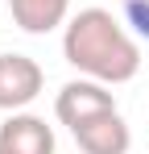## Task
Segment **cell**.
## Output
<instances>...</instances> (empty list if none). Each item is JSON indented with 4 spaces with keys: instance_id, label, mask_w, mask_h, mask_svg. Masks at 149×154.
Listing matches in <instances>:
<instances>
[{
    "instance_id": "obj_1",
    "label": "cell",
    "mask_w": 149,
    "mask_h": 154,
    "mask_svg": "<svg viewBox=\"0 0 149 154\" xmlns=\"http://www.w3.org/2000/svg\"><path fill=\"white\" fill-rule=\"evenodd\" d=\"M62 58L79 75L99 83H128L141 71V46L108 8H83L66 21L62 33Z\"/></svg>"
},
{
    "instance_id": "obj_2",
    "label": "cell",
    "mask_w": 149,
    "mask_h": 154,
    "mask_svg": "<svg viewBox=\"0 0 149 154\" xmlns=\"http://www.w3.org/2000/svg\"><path fill=\"white\" fill-rule=\"evenodd\" d=\"M112 108H116V96L108 92V83L83 75V79L62 83V92H58V100H54V117L66 129H79V125H87L91 117L112 112Z\"/></svg>"
},
{
    "instance_id": "obj_3",
    "label": "cell",
    "mask_w": 149,
    "mask_h": 154,
    "mask_svg": "<svg viewBox=\"0 0 149 154\" xmlns=\"http://www.w3.org/2000/svg\"><path fill=\"white\" fill-rule=\"evenodd\" d=\"M42 67L29 54H0V108L4 112H21L25 104L42 96Z\"/></svg>"
},
{
    "instance_id": "obj_4",
    "label": "cell",
    "mask_w": 149,
    "mask_h": 154,
    "mask_svg": "<svg viewBox=\"0 0 149 154\" xmlns=\"http://www.w3.org/2000/svg\"><path fill=\"white\" fill-rule=\"evenodd\" d=\"M74 142H79V150L83 154H128V142H133V133L124 125L120 108H112V112H99L91 117L87 125L71 129Z\"/></svg>"
},
{
    "instance_id": "obj_5",
    "label": "cell",
    "mask_w": 149,
    "mask_h": 154,
    "mask_svg": "<svg viewBox=\"0 0 149 154\" xmlns=\"http://www.w3.org/2000/svg\"><path fill=\"white\" fill-rule=\"evenodd\" d=\"M0 150L8 154H54V129L33 112H13L0 125Z\"/></svg>"
},
{
    "instance_id": "obj_6",
    "label": "cell",
    "mask_w": 149,
    "mask_h": 154,
    "mask_svg": "<svg viewBox=\"0 0 149 154\" xmlns=\"http://www.w3.org/2000/svg\"><path fill=\"white\" fill-rule=\"evenodd\" d=\"M8 13L25 33H50V29L66 25L71 0H8Z\"/></svg>"
},
{
    "instance_id": "obj_7",
    "label": "cell",
    "mask_w": 149,
    "mask_h": 154,
    "mask_svg": "<svg viewBox=\"0 0 149 154\" xmlns=\"http://www.w3.org/2000/svg\"><path fill=\"white\" fill-rule=\"evenodd\" d=\"M120 8H124V21L133 25V33L149 42V0H120Z\"/></svg>"
},
{
    "instance_id": "obj_8",
    "label": "cell",
    "mask_w": 149,
    "mask_h": 154,
    "mask_svg": "<svg viewBox=\"0 0 149 154\" xmlns=\"http://www.w3.org/2000/svg\"><path fill=\"white\" fill-rule=\"evenodd\" d=\"M0 154H8V150H0Z\"/></svg>"
}]
</instances>
